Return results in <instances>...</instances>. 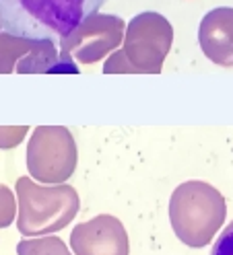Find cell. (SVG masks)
I'll return each mask as SVG.
<instances>
[{
  "label": "cell",
  "mask_w": 233,
  "mask_h": 255,
  "mask_svg": "<svg viewBox=\"0 0 233 255\" xmlns=\"http://www.w3.org/2000/svg\"><path fill=\"white\" fill-rule=\"evenodd\" d=\"M107 0H0L2 33L27 41L66 39Z\"/></svg>",
  "instance_id": "obj_1"
},
{
  "label": "cell",
  "mask_w": 233,
  "mask_h": 255,
  "mask_svg": "<svg viewBox=\"0 0 233 255\" xmlns=\"http://www.w3.org/2000/svg\"><path fill=\"white\" fill-rule=\"evenodd\" d=\"M227 216L225 198L207 181H186L169 198V222L176 237L188 247L209 245Z\"/></svg>",
  "instance_id": "obj_2"
},
{
  "label": "cell",
  "mask_w": 233,
  "mask_h": 255,
  "mask_svg": "<svg viewBox=\"0 0 233 255\" xmlns=\"http://www.w3.org/2000/svg\"><path fill=\"white\" fill-rule=\"evenodd\" d=\"M169 45H172V25L159 14L145 12L130 23L124 50L105 62L103 72L159 74Z\"/></svg>",
  "instance_id": "obj_3"
},
{
  "label": "cell",
  "mask_w": 233,
  "mask_h": 255,
  "mask_svg": "<svg viewBox=\"0 0 233 255\" xmlns=\"http://www.w3.org/2000/svg\"><path fill=\"white\" fill-rule=\"evenodd\" d=\"M21 216L19 231L23 235H43L64 229L79 212V196L70 185L41 187L21 177L17 183Z\"/></svg>",
  "instance_id": "obj_4"
},
{
  "label": "cell",
  "mask_w": 233,
  "mask_h": 255,
  "mask_svg": "<svg viewBox=\"0 0 233 255\" xmlns=\"http://www.w3.org/2000/svg\"><path fill=\"white\" fill-rule=\"evenodd\" d=\"M27 167L39 181H66L76 167V146L72 134L66 128H37L27 150Z\"/></svg>",
  "instance_id": "obj_5"
},
{
  "label": "cell",
  "mask_w": 233,
  "mask_h": 255,
  "mask_svg": "<svg viewBox=\"0 0 233 255\" xmlns=\"http://www.w3.org/2000/svg\"><path fill=\"white\" fill-rule=\"evenodd\" d=\"M70 249L74 255H128V233L116 216L99 214L72 229Z\"/></svg>",
  "instance_id": "obj_6"
},
{
  "label": "cell",
  "mask_w": 233,
  "mask_h": 255,
  "mask_svg": "<svg viewBox=\"0 0 233 255\" xmlns=\"http://www.w3.org/2000/svg\"><path fill=\"white\" fill-rule=\"evenodd\" d=\"M198 43L217 66H233V8H215L200 21Z\"/></svg>",
  "instance_id": "obj_7"
},
{
  "label": "cell",
  "mask_w": 233,
  "mask_h": 255,
  "mask_svg": "<svg viewBox=\"0 0 233 255\" xmlns=\"http://www.w3.org/2000/svg\"><path fill=\"white\" fill-rule=\"evenodd\" d=\"M19 255H72L68 251V245L58 237H35L25 239L17 245Z\"/></svg>",
  "instance_id": "obj_8"
},
{
  "label": "cell",
  "mask_w": 233,
  "mask_h": 255,
  "mask_svg": "<svg viewBox=\"0 0 233 255\" xmlns=\"http://www.w3.org/2000/svg\"><path fill=\"white\" fill-rule=\"evenodd\" d=\"M211 255H233V220L217 237V241L213 243V249H211Z\"/></svg>",
  "instance_id": "obj_9"
}]
</instances>
